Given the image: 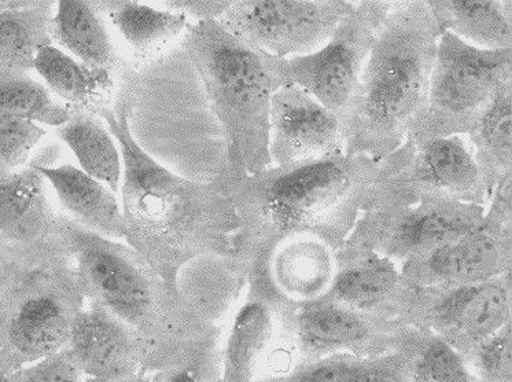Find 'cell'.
I'll list each match as a JSON object with an SVG mask.
<instances>
[{"mask_svg":"<svg viewBox=\"0 0 512 382\" xmlns=\"http://www.w3.org/2000/svg\"><path fill=\"white\" fill-rule=\"evenodd\" d=\"M135 91L136 86L124 88L116 104L98 115L119 143L123 160V240L165 282L179 286L180 274L195 260L230 259L239 220L219 175L211 182L190 181L139 145L130 126Z\"/></svg>","mask_w":512,"mask_h":382,"instance_id":"cell-1","label":"cell"},{"mask_svg":"<svg viewBox=\"0 0 512 382\" xmlns=\"http://www.w3.org/2000/svg\"><path fill=\"white\" fill-rule=\"evenodd\" d=\"M390 157L337 154L292 165H271L253 175L220 170L239 220L227 266L245 278L287 238L312 235L340 249L362 215L375 183L388 174Z\"/></svg>","mask_w":512,"mask_h":382,"instance_id":"cell-2","label":"cell"},{"mask_svg":"<svg viewBox=\"0 0 512 382\" xmlns=\"http://www.w3.org/2000/svg\"><path fill=\"white\" fill-rule=\"evenodd\" d=\"M440 36L427 0L392 2L345 124V154L383 160L401 148L425 105Z\"/></svg>","mask_w":512,"mask_h":382,"instance_id":"cell-3","label":"cell"},{"mask_svg":"<svg viewBox=\"0 0 512 382\" xmlns=\"http://www.w3.org/2000/svg\"><path fill=\"white\" fill-rule=\"evenodd\" d=\"M182 47L223 131L227 153L221 170L253 175L271 167V104L289 84L285 58L243 42L219 20L190 24Z\"/></svg>","mask_w":512,"mask_h":382,"instance_id":"cell-4","label":"cell"},{"mask_svg":"<svg viewBox=\"0 0 512 382\" xmlns=\"http://www.w3.org/2000/svg\"><path fill=\"white\" fill-rule=\"evenodd\" d=\"M62 223L87 303L105 308L156 347L219 328L208 307L165 282L131 246L92 233L65 213Z\"/></svg>","mask_w":512,"mask_h":382,"instance_id":"cell-5","label":"cell"},{"mask_svg":"<svg viewBox=\"0 0 512 382\" xmlns=\"http://www.w3.org/2000/svg\"><path fill=\"white\" fill-rule=\"evenodd\" d=\"M86 306L73 260L25 266L0 297V359L11 373L65 350Z\"/></svg>","mask_w":512,"mask_h":382,"instance_id":"cell-6","label":"cell"},{"mask_svg":"<svg viewBox=\"0 0 512 382\" xmlns=\"http://www.w3.org/2000/svg\"><path fill=\"white\" fill-rule=\"evenodd\" d=\"M512 80V50H480L441 33L425 105L408 130L414 148L436 138L467 135Z\"/></svg>","mask_w":512,"mask_h":382,"instance_id":"cell-7","label":"cell"},{"mask_svg":"<svg viewBox=\"0 0 512 382\" xmlns=\"http://www.w3.org/2000/svg\"><path fill=\"white\" fill-rule=\"evenodd\" d=\"M403 145L396 150L388 174L372 186L363 211L426 200L488 205L484 179L466 135L432 139L418 148L408 141Z\"/></svg>","mask_w":512,"mask_h":382,"instance_id":"cell-8","label":"cell"},{"mask_svg":"<svg viewBox=\"0 0 512 382\" xmlns=\"http://www.w3.org/2000/svg\"><path fill=\"white\" fill-rule=\"evenodd\" d=\"M510 273L473 285L408 286L397 321L433 333L466 355L512 322Z\"/></svg>","mask_w":512,"mask_h":382,"instance_id":"cell-9","label":"cell"},{"mask_svg":"<svg viewBox=\"0 0 512 382\" xmlns=\"http://www.w3.org/2000/svg\"><path fill=\"white\" fill-rule=\"evenodd\" d=\"M390 6L389 0L353 2L322 49L283 61L287 83L296 84L340 116L344 130L375 33Z\"/></svg>","mask_w":512,"mask_h":382,"instance_id":"cell-10","label":"cell"},{"mask_svg":"<svg viewBox=\"0 0 512 382\" xmlns=\"http://www.w3.org/2000/svg\"><path fill=\"white\" fill-rule=\"evenodd\" d=\"M485 209L444 200L367 209L341 248L375 252L401 264L477 230Z\"/></svg>","mask_w":512,"mask_h":382,"instance_id":"cell-11","label":"cell"},{"mask_svg":"<svg viewBox=\"0 0 512 382\" xmlns=\"http://www.w3.org/2000/svg\"><path fill=\"white\" fill-rule=\"evenodd\" d=\"M512 176L496 187L485 209L484 222L463 235L400 264L411 288L473 285L510 273L512 262Z\"/></svg>","mask_w":512,"mask_h":382,"instance_id":"cell-12","label":"cell"},{"mask_svg":"<svg viewBox=\"0 0 512 382\" xmlns=\"http://www.w3.org/2000/svg\"><path fill=\"white\" fill-rule=\"evenodd\" d=\"M351 0H238L220 18L237 38L274 57H302L329 42Z\"/></svg>","mask_w":512,"mask_h":382,"instance_id":"cell-13","label":"cell"},{"mask_svg":"<svg viewBox=\"0 0 512 382\" xmlns=\"http://www.w3.org/2000/svg\"><path fill=\"white\" fill-rule=\"evenodd\" d=\"M245 284V299L221 343V382L261 380L281 344H289L286 315L290 303L276 292L265 260L248 268Z\"/></svg>","mask_w":512,"mask_h":382,"instance_id":"cell-14","label":"cell"},{"mask_svg":"<svg viewBox=\"0 0 512 382\" xmlns=\"http://www.w3.org/2000/svg\"><path fill=\"white\" fill-rule=\"evenodd\" d=\"M403 323L375 317L322 299L305 306L290 304L286 333L296 362L335 354L379 356L396 348Z\"/></svg>","mask_w":512,"mask_h":382,"instance_id":"cell-15","label":"cell"},{"mask_svg":"<svg viewBox=\"0 0 512 382\" xmlns=\"http://www.w3.org/2000/svg\"><path fill=\"white\" fill-rule=\"evenodd\" d=\"M46 183L31 163L0 176V244L27 266L73 260L62 213L51 204Z\"/></svg>","mask_w":512,"mask_h":382,"instance_id":"cell-16","label":"cell"},{"mask_svg":"<svg viewBox=\"0 0 512 382\" xmlns=\"http://www.w3.org/2000/svg\"><path fill=\"white\" fill-rule=\"evenodd\" d=\"M344 150L345 130L340 116L296 84H286L276 91L270 115L272 165L327 159Z\"/></svg>","mask_w":512,"mask_h":382,"instance_id":"cell-17","label":"cell"},{"mask_svg":"<svg viewBox=\"0 0 512 382\" xmlns=\"http://www.w3.org/2000/svg\"><path fill=\"white\" fill-rule=\"evenodd\" d=\"M154 348L105 308L87 303L73 322L64 351L86 377L123 380L146 373Z\"/></svg>","mask_w":512,"mask_h":382,"instance_id":"cell-18","label":"cell"},{"mask_svg":"<svg viewBox=\"0 0 512 382\" xmlns=\"http://www.w3.org/2000/svg\"><path fill=\"white\" fill-rule=\"evenodd\" d=\"M110 28L101 0H61L50 35L54 46L88 68L108 72L121 84L138 83V69L121 53Z\"/></svg>","mask_w":512,"mask_h":382,"instance_id":"cell-19","label":"cell"},{"mask_svg":"<svg viewBox=\"0 0 512 382\" xmlns=\"http://www.w3.org/2000/svg\"><path fill=\"white\" fill-rule=\"evenodd\" d=\"M408 285L400 264L375 252L337 251V273L323 299L388 319H397Z\"/></svg>","mask_w":512,"mask_h":382,"instance_id":"cell-20","label":"cell"},{"mask_svg":"<svg viewBox=\"0 0 512 382\" xmlns=\"http://www.w3.org/2000/svg\"><path fill=\"white\" fill-rule=\"evenodd\" d=\"M272 285L293 306L322 300L337 273V249L312 235L287 238L267 257Z\"/></svg>","mask_w":512,"mask_h":382,"instance_id":"cell-21","label":"cell"},{"mask_svg":"<svg viewBox=\"0 0 512 382\" xmlns=\"http://www.w3.org/2000/svg\"><path fill=\"white\" fill-rule=\"evenodd\" d=\"M31 164L54 190L66 216L92 233L109 240H123L121 204L108 186L75 165L51 167L38 161Z\"/></svg>","mask_w":512,"mask_h":382,"instance_id":"cell-22","label":"cell"},{"mask_svg":"<svg viewBox=\"0 0 512 382\" xmlns=\"http://www.w3.org/2000/svg\"><path fill=\"white\" fill-rule=\"evenodd\" d=\"M33 71L66 108L97 116L116 104L124 88L138 86V83L121 84L108 72L88 68L54 44L38 51Z\"/></svg>","mask_w":512,"mask_h":382,"instance_id":"cell-23","label":"cell"},{"mask_svg":"<svg viewBox=\"0 0 512 382\" xmlns=\"http://www.w3.org/2000/svg\"><path fill=\"white\" fill-rule=\"evenodd\" d=\"M101 3L110 25L130 47V60L136 69L167 53L190 25L182 14L132 0H101Z\"/></svg>","mask_w":512,"mask_h":382,"instance_id":"cell-24","label":"cell"},{"mask_svg":"<svg viewBox=\"0 0 512 382\" xmlns=\"http://www.w3.org/2000/svg\"><path fill=\"white\" fill-rule=\"evenodd\" d=\"M441 33L480 50L512 47L510 0H427Z\"/></svg>","mask_w":512,"mask_h":382,"instance_id":"cell-25","label":"cell"},{"mask_svg":"<svg viewBox=\"0 0 512 382\" xmlns=\"http://www.w3.org/2000/svg\"><path fill=\"white\" fill-rule=\"evenodd\" d=\"M466 138L484 179L489 202L496 187L512 176V80L503 84Z\"/></svg>","mask_w":512,"mask_h":382,"instance_id":"cell-26","label":"cell"},{"mask_svg":"<svg viewBox=\"0 0 512 382\" xmlns=\"http://www.w3.org/2000/svg\"><path fill=\"white\" fill-rule=\"evenodd\" d=\"M257 382H408L403 352L379 356L335 354L294 362L285 372Z\"/></svg>","mask_w":512,"mask_h":382,"instance_id":"cell-27","label":"cell"},{"mask_svg":"<svg viewBox=\"0 0 512 382\" xmlns=\"http://www.w3.org/2000/svg\"><path fill=\"white\" fill-rule=\"evenodd\" d=\"M57 134L75 154L80 170L119 193L123 179L119 143L101 117L71 110V116L57 128Z\"/></svg>","mask_w":512,"mask_h":382,"instance_id":"cell-28","label":"cell"},{"mask_svg":"<svg viewBox=\"0 0 512 382\" xmlns=\"http://www.w3.org/2000/svg\"><path fill=\"white\" fill-rule=\"evenodd\" d=\"M219 328L195 339L154 348L147 361L150 382H221Z\"/></svg>","mask_w":512,"mask_h":382,"instance_id":"cell-29","label":"cell"},{"mask_svg":"<svg viewBox=\"0 0 512 382\" xmlns=\"http://www.w3.org/2000/svg\"><path fill=\"white\" fill-rule=\"evenodd\" d=\"M55 5L33 0L24 9L0 14V71H33L38 51L53 44L50 25Z\"/></svg>","mask_w":512,"mask_h":382,"instance_id":"cell-30","label":"cell"},{"mask_svg":"<svg viewBox=\"0 0 512 382\" xmlns=\"http://www.w3.org/2000/svg\"><path fill=\"white\" fill-rule=\"evenodd\" d=\"M394 351L403 352L408 382H477L462 355L433 333L403 325Z\"/></svg>","mask_w":512,"mask_h":382,"instance_id":"cell-31","label":"cell"},{"mask_svg":"<svg viewBox=\"0 0 512 382\" xmlns=\"http://www.w3.org/2000/svg\"><path fill=\"white\" fill-rule=\"evenodd\" d=\"M0 113L38 123L61 127L71 110L31 73L0 71Z\"/></svg>","mask_w":512,"mask_h":382,"instance_id":"cell-32","label":"cell"},{"mask_svg":"<svg viewBox=\"0 0 512 382\" xmlns=\"http://www.w3.org/2000/svg\"><path fill=\"white\" fill-rule=\"evenodd\" d=\"M462 358L477 382H512V323Z\"/></svg>","mask_w":512,"mask_h":382,"instance_id":"cell-33","label":"cell"},{"mask_svg":"<svg viewBox=\"0 0 512 382\" xmlns=\"http://www.w3.org/2000/svg\"><path fill=\"white\" fill-rule=\"evenodd\" d=\"M46 134L38 123L0 113V176L25 167L33 149Z\"/></svg>","mask_w":512,"mask_h":382,"instance_id":"cell-34","label":"cell"},{"mask_svg":"<svg viewBox=\"0 0 512 382\" xmlns=\"http://www.w3.org/2000/svg\"><path fill=\"white\" fill-rule=\"evenodd\" d=\"M11 382H86V376L71 356L61 351L16 370Z\"/></svg>","mask_w":512,"mask_h":382,"instance_id":"cell-35","label":"cell"},{"mask_svg":"<svg viewBox=\"0 0 512 382\" xmlns=\"http://www.w3.org/2000/svg\"><path fill=\"white\" fill-rule=\"evenodd\" d=\"M165 10L182 14L189 24L220 20L231 2H209V0H169L162 2Z\"/></svg>","mask_w":512,"mask_h":382,"instance_id":"cell-36","label":"cell"},{"mask_svg":"<svg viewBox=\"0 0 512 382\" xmlns=\"http://www.w3.org/2000/svg\"><path fill=\"white\" fill-rule=\"evenodd\" d=\"M27 266L16 253L11 252L5 245L0 244V297L9 288L14 278Z\"/></svg>","mask_w":512,"mask_h":382,"instance_id":"cell-37","label":"cell"},{"mask_svg":"<svg viewBox=\"0 0 512 382\" xmlns=\"http://www.w3.org/2000/svg\"><path fill=\"white\" fill-rule=\"evenodd\" d=\"M86 382H150V377L147 373H139L134 377L123 378V380H103V378L86 377Z\"/></svg>","mask_w":512,"mask_h":382,"instance_id":"cell-38","label":"cell"},{"mask_svg":"<svg viewBox=\"0 0 512 382\" xmlns=\"http://www.w3.org/2000/svg\"><path fill=\"white\" fill-rule=\"evenodd\" d=\"M11 373L5 363L0 359V382H11Z\"/></svg>","mask_w":512,"mask_h":382,"instance_id":"cell-39","label":"cell"}]
</instances>
